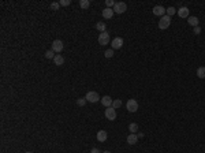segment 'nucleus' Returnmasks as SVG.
<instances>
[{"instance_id": "32", "label": "nucleus", "mask_w": 205, "mask_h": 153, "mask_svg": "<svg viewBox=\"0 0 205 153\" xmlns=\"http://www.w3.org/2000/svg\"><path fill=\"white\" fill-rule=\"evenodd\" d=\"M26 153H33V152H26Z\"/></svg>"}, {"instance_id": "15", "label": "nucleus", "mask_w": 205, "mask_h": 153, "mask_svg": "<svg viewBox=\"0 0 205 153\" xmlns=\"http://www.w3.org/2000/svg\"><path fill=\"white\" fill-rule=\"evenodd\" d=\"M54 63L56 64V66H63V63H64V58H63L62 55H55Z\"/></svg>"}, {"instance_id": "24", "label": "nucleus", "mask_w": 205, "mask_h": 153, "mask_svg": "<svg viewBox=\"0 0 205 153\" xmlns=\"http://www.w3.org/2000/svg\"><path fill=\"white\" fill-rule=\"evenodd\" d=\"M59 4H60V7H67V6L71 4V0H60Z\"/></svg>"}, {"instance_id": "26", "label": "nucleus", "mask_w": 205, "mask_h": 153, "mask_svg": "<svg viewBox=\"0 0 205 153\" xmlns=\"http://www.w3.org/2000/svg\"><path fill=\"white\" fill-rule=\"evenodd\" d=\"M105 6H107V8H114L115 1L114 0H105Z\"/></svg>"}, {"instance_id": "11", "label": "nucleus", "mask_w": 205, "mask_h": 153, "mask_svg": "<svg viewBox=\"0 0 205 153\" xmlns=\"http://www.w3.org/2000/svg\"><path fill=\"white\" fill-rule=\"evenodd\" d=\"M96 138H97L98 142H105L108 138V134H107V131L105 130H100L97 133V135H96Z\"/></svg>"}, {"instance_id": "13", "label": "nucleus", "mask_w": 205, "mask_h": 153, "mask_svg": "<svg viewBox=\"0 0 205 153\" xmlns=\"http://www.w3.org/2000/svg\"><path fill=\"white\" fill-rule=\"evenodd\" d=\"M114 10L112 8H107V7H105V8L102 10V18H105V19H111L112 17H114Z\"/></svg>"}, {"instance_id": "12", "label": "nucleus", "mask_w": 205, "mask_h": 153, "mask_svg": "<svg viewBox=\"0 0 205 153\" xmlns=\"http://www.w3.org/2000/svg\"><path fill=\"white\" fill-rule=\"evenodd\" d=\"M176 14L181 18H189V8L187 7H181L179 10H176Z\"/></svg>"}, {"instance_id": "8", "label": "nucleus", "mask_w": 205, "mask_h": 153, "mask_svg": "<svg viewBox=\"0 0 205 153\" xmlns=\"http://www.w3.org/2000/svg\"><path fill=\"white\" fill-rule=\"evenodd\" d=\"M111 47H112V49H121L122 47H123V38H122V37L114 38L111 42Z\"/></svg>"}, {"instance_id": "5", "label": "nucleus", "mask_w": 205, "mask_h": 153, "mask_svg": "<svg viewBox=\"0 0 205 153\" xmlns=\"http://www.w3.org/2000/svg\"><path fill=\"white\" fill-rule=\"evenodd\" d=\"M63 48H64V44H63V41L62 40H55L52 41V51L54 52H62Z\"/></svg>"}, {"instance_id": "10", "label": "nucleus", "mask_w": 205, "mask_h": 153, "mask_svg": "<svg viewBox=\"0 0 205 153\" xmlns=\"http://www.w3.org/2000/svg\"><path fill=\"white\" fill-rule=\"evenodd\" d=\"M101 104L105 107V108H109V107H112V103H114V100L109 97V96H104V97H101Z\"/></svg>"}, {"instance_id": "30", "label": "nucleus", "mask_w": 205, "mask_h": 153, "mask_svg": "<svg viewBox=\"0 0 205 153\" xmlns=\"http://www.w3.org/2000/svg\"><path fill=\"white\" fill-rule=\"evenodd\" d=\"M90 153H101V152H100V150H98L97 148H93L92 150H90Z\"/></svg>"}, {"instance_id": "2", "label": "nucleus", "mask_w": 205, "mask_h": 153, "mask_svg": "<svg viewBox=\"0 0 205 153\" xmlns=\"http://www.w3.org/2000/svg\"><path fill=\"white\" fill-rule=\"evenodd\" d=\"M85 99H86V101H89V103H97V101L101 100V97L98 96L97 92H88L86 96H85Z\"/></svg>"}, {"instance_id": "7", "label": "nucleus", "mask_w": 205, "mask_h": 153, "mask_svg": "<svg viewBox=\"0 0 205 153\" xmlns=\"http://www.w3.org/2000/svg\"><path fill=\"white\" fill-rule=\"evenodd\" d=\"M98 44H100V45L109 44V34H108L107 32L100 33V36H98Z\"/></svg>"}, {"instance_id": "9", "label": "nucleus", "mask_w": 205, "mask_h": 153, "mask_svg": "<svg viewBox=\"0 0 205 153\" xmlns=\"http://www.w3.org/2000/svg\"><path fill=\"white\" fill-rule=\"evenodd\" d=\"M105 118H107L108 120H115L116 119V109L109 107V108L105 109Z\"/></svg>"}, {"instance_id": "20", "label": "nucleus", "mask_w": 205, "mask_h": 153, "mask_svg": "<svg viewBox=\"0 0 205 153\" xmlns=\"http://www.w3.org/2000/svg\"><path fill=\"white\" fill-rule=\"evenodd\" d=\"M79 6H81V8L86 10V8H89L90 1H89V0H81V1H79Z\"/></svg>"}, {"instance_id": "22", "label": "nucleus", "mask_w": 205, "mask_h": 153, "mask_svg": "<svg viewBox=\"0 0 205 153\" xmlns=\"http://www.w3.org/2000/svg\"><path fill=\"white\" fill-rule=\"evenodd\" d=\"M174 14H176V8H174V7H168V8H167V14H165V15L172 17Z\"/></svg>"}, {"instance_id": "21", "label": "nucleus", "mask_w": 205, "mask_h": 153, "mask_svg": "<svg viewBox=\"0 0 205 153\" xmlns=\"http://www.w3.org/2000/svg\"><path fill=\"white\" fill-rule=\"evenodd\" d=\"M122 107V100H114V103H112V108H121Z\"/></svg>"}, {"instance_id": "25", "label": "nucleus", "mask_w": 205, "mask_h": 153, "mask_svg": "<svg viewBox=\"0 0 205 153\" xmlns=\"http://www.w3.org/2000/svg\"><path fill=\"white\" fill-rule=\"evenodd\" d=\"M45 58H47V59H54V58H55V55H54V51H52V49L47 51V52H45Z\"/></svg>"}, {"instance_id": "16", "label": "nucleus", "mask_w": 205, "mask_h": 153, "mask_svg": "<svg viewBox=\"0 0 205 153\" xmlns=\"http://www.w3.org/2000/svg\"><path fill=\"white\" fill-rule=\"evenodd\" d=\"M187 21H189V25L193 26V27H197V26H198V23H200V21H198L197 17H189Z\"/></svg>"}, {"instance_id": "6", "label": "nucleus", "mask_w": 205, "mask_h": 153, "mask_svg": "<svg viewBox=\"0 0 205 153\" xmlns=\"http://www.w3.org/2000/svg\"><path fill=\"white\" fill-rule=\"evenodd\" d=\"M152 13L155 14L156 17H164L165 14H167V10H165L163 6H155L153 10H152Z\"/></svg>"}, {"instance_id": "14", "label": "nucleus", "mask_w": 205, "mask_h": 153, "mask_svg": "<svg viewBox=\"0 0 205 153\" xmlns=\"http://www.w3.org/2000/svg\"><path fill=\"white\" fill-rule=\"evenodd\" d=\"M138 141V135L137 134H129L127 135V144L129 145H135Z\"/></svg>"}, {"instance_id": "3", "label": "nucleus", "mask_w": 205, "mask_h": 153, "mask_svg": "<svg viewBox=\"0 0 205 153\" xmlns=\"http://www.w3.org/2000/svg\"><path fill=\"white\" fill-rule=\"evenodd\" d=\"M126 108L129 112H137V109H138V101L134 99H130L126 104Z\"/></svg>"}, {"instance_id": "1", "label": "nucleus", "mask_w": 205, "mask_h": 153, "mask_svg": "<svg viewBox=\"0 0 205 153\" xmlns=\"http://www.w3.org/2000/svg\"><path fill=\"white\" fill-rule=\"evenodd\" d=\"M169 25H171V17H168V15L161 17L160 21H159V29L160 30H165V29L169 27Z\"/></svg>"}, {"instance_id": "27", "label": "nucleus", "mask_w": 205, "mask_h": 153, "mask_svg": "<svg viewBox=\"0 0 205 153\" xmlns=\"http://www.w3.org/2000/svg\"><path fill=\"white\" fill-rule=\"evenodd\" d=\"M85 103H86V99H84V97H81V99L77 100V105H79V107H84Z\"/></svg>"}, {"instance_id": "28", "label": "nucleus", "mask_w": 205, "mask_h": 153, "mask_svg": "<svg viewBox=\"0 0 205 153\" xmlns=\"http://www.w3.org/2000/svg\"><path fill=\"white\" fill-rule=\"evenodd\" d=\"M59 7H60L59 3H52V4H51V10H54V11H58Z\"/></svg>"}, {"instance_id": "23", "label": "nucleus", "mask_w": 205, "mask_h": 153, "mask_svg": "<svg viewBox=\"0 0 205 153\" xmlns=\"http://www.w3.org/2000/svg\"><path fill=\"white\" fill-rule=\"evenodd\" d=\"M104 56H105L107 59H111L112 56H114V49H112V48L111 49H107L105 52H104Z\"/></svg>"}, {"instance_id": "19", "label": "nucleus", "mask_w": 205, "mask_h": 153, "mask_svg": "<svg viewBox=\"0 0 205 153\" xmlns=\"http://www.w3.org/2000/svg\"><path fill=\"white\" fill-rule=\"evenodd\" d=\"M129 131H131V134H135V133L138 131V124H137V123H130Z\"/></svg>"}, {"instance_id": "4", "label": "nucleus", "mask_w": 205, "mask_h": 153, "mask_svg": "<svg viewBox=\"0 0 205 153\" xmlns=\"http://www.w3.org/2000/svg\"><path fill=\"white\" fill-rule=\"evenodd\" d=\"M114 13L116 14H123L127 10V4H126L125 1H119V3H115V6H114Z\"/></svg>"}, {"instance_id": "29", "label": "nucleus", "mask_w": 205, "mask_h": 153, "mask_svg": "<svg viewBox=\"0 0 205 153\" xmlns=\"http://www.w3.org/2000/svg\"><path fill=\"white\" fill-rule=\"evenodd\" d=\"M200 33H201V27L200 26L194 27V34H200Z\"/></svg>"}, {"instance_id": "31", "label": "nucleus", "mask_w": 205, "mask_h": 153, "mask_svg": "<svg viewBox=\"0 0 205 153\" xmlns=\"http://www.w3.org/2000/svg\"><path fill=\"white\" fill-rule=\"evenodd\" d=\"M101 153H111V152H108V150H105V152H101Z\"/></svg>"}, {"instance_id": "18", "label": "nucleus", "mask_w": 205, "mask_h": 153, "mask_svg": "<svg viewBox=\"0 0 205 153\" xmlns=\"http://www.w3.org/2000/svg\"><path fill=\"white\" fill-rule=\"evenodd\" d=\"M197 76L201 78V79H204L205 78V67L204 66H201V67L197 68Z\"/></svg>"}, {"instance_id": "17", "label": "nucleus", "mask_w": 205, "mask_h": 153, "mask_svg": "<svg viewBox=\"0 0 205 153\" xmlns=\"http://www.w3.org/2000/svg\"><path fill=\"white\" fill-rule=\"evenodd\" d=\"M96 29H97V30H98L100 33L107 32V26H105V23H104V22H98V23H96Z\"/></svg>"}]
</instances>
